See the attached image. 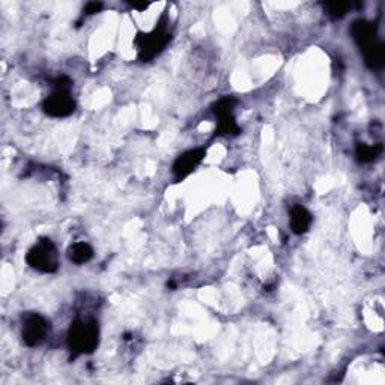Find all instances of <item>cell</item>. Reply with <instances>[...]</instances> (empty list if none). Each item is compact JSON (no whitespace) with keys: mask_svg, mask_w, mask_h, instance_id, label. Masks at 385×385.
<instances>
[{"mask_svg":"<svg viewBox=\"0 0 385 385\" xmlns=\"http://www.w3.org/2000/svg\"><path fill=\"white\" fill-rule=\"evenodd\" d=\"M100 343V327L95 319H76L68 330V347L72 357L92 354Z\"/></svg>","mask_w":385,"mask_h":385,"instance_id":"1","label":"cell"},{"mask_svg":"<svg viewBox=\"0 0 385 385\" xmlns=\"http://www.w3.org/2000/svg\"><path fill=\"white\" fill-rule=\"evenodd\" d=\"M71 80L60 76L54 80V92L48 95L42 103L44 112L52 117H67L74 113L76 101L71 95Z\"/></svg>","mask_w":385,"mask_h":385,"instance_id":"2","label":"cell"},{"mask_svg":"<svg viewBox=\"0 0 385 385\" xmlns=\"http://www.w3.org/2000/svg\"><path fill=\"white\" fill-rule=\"evenodd\" d=\"M26 262L35 271L44 274L56 272L59 268V253L50 238H41L26 255Z\"/></svg>","mask_w":385,"mask_h":385,"instance_id":"3","label":"cell"},{"mask_svg":"<svg viewBox=\"0 0 385 385\" xmlns=\"http://www.w3.org/2000/svg\"><path fill=\"white\" fill-rule=\"evenodd\" d=\"M172 35L164 26H160L154 29L151 33L140 35L136 40L137 50H139V59L142 62H151L152 59L159 56L166 45L171 42Z\"/></svg>","mask_w":385,"mask_h":385,"instance_id":"4","label":"cell"},{"mask_svg":"<svg viewBox=\"0 0 385 385\" xmlns=\"http://www.w3.org/2000/svg\"><path fill=\"white\" fill-rule=\"evenodd\" d=\"M236 105V100L232 96H224V98L217 101L212 105V112L217 116V128L215 136L227 137V136H238L241 132L239 125L236 124L234 110Z\"/></svg>","mask_w":385,"mask_h":385,"instance_id":"5","label":"cell"},{"mask_svg":"<svg viewBox=\"0 0 385 385\" xmlns=\"http://www.w3.org/2000/svg\"><path fill=\"white\" fill-rule=\"evenodd\" d=\"M48 331H50V322L38 313H28L23 318V342L33 347L44 342Z\"/></svg>","mask_w":385,"mask_h":385,"instance_id":"6","label":"cell"},{"mask_svg":"<svg viewBox=\"0 0 385 385\" xmlns=\"http://www.w3.org/2000/svg\"><path fill=\"white\" fill-rule=\"evenodd\" d=\"M205 155H207V149L196 148V149H190L178 156L172 167L173 176L178 183L196 171V168L200 166V163L203 161Z\"/></svg>","mask_w":385,"mask_h":385,"instance_id":"7","label":"cell"},{"mask_svg":"<svg viewBox=\"0 0 385 385\" xmlns=\"http://www.w3.org/2000/svg\"><path fill=\"white\" fill-rule=\"evenodd\" d=\"M351 35L361 52L367 50L375 42H378L377 26L367 20H355L351 26Z\"/></svg>","mask_w":385,"mask_h":385,"instance_id":"8","label":"cell"},{"mask_svg":"<svg viewBox=\"0 0 385 385\" xmlns=\"http://www.w3.org/2000/svg\"><path fill=\"white\" fill-rule=\"evenodd\" d=\"M311 214L301 205H295L291 209V229L295 235L306 234L311 224Z\"/></svg>","mask_w":385,"mask_h":385,"instance_id":"9","label":"cell"},{"mask_svg":"<svg viewBox=\"0 0 385 385\" xmlns=\"http://www.w3.org/2000/svg\"><path fill=\"white\" fill-rule=\"evenodd\" d=\"M382 144L377 143V144H366V143H358L355 148V156L360 163H373L377 161L381 154H382Z\"/></svg>","mask_w":385,"mask_h":385,"instance_id":"10","label":"cell"},{"mask_svg":"<svg viewBox=\"0 0 385 385\" xmlns=\"http://www.w3.org/2000/svg\"><path fill=\"white\" fill-rule=\"evenodd\" d=\"M93 258V250L88 243H74L68 248V259L77 265H83Z\"/></svg>","mask_w":385,"mask_h":385,"instance_id":"11","label":"cell"},{"mask_svg":"<svg viewBox=\"0 0 385 385\" xmlns=\"http://www.w3.org/2000/svg\"><path fill=\"white\" fill-rule=\"evenodd\" d=\"M366 65L370 69H379L384 65L385 60V50H384V44L381 41L375 42L372 47H369L367 50L363 52Z\"/></svg>","mask_w":385,"mask_h":385,"instance_id":"12","label":"cell"},{"mask_svg":"<svg viewBox=\"0 0 385 385\" xmlns=\"http://www.w3.org/2000/svg\"><path fill=\"white\" fill-rule=\"evenodd\" d=\"M323 9L327 12V16H330L333 20H337L346 16V12L351 9V5L346 2H328L323 5Z\"/></svg>","mask_w":385,"mask_h":385,"instance_id":"13","label":"cell"},{"mask_svg":"<svg viewBox=\"0 0 385 385\" xmlns=\"http://www.w3.org/2000/svg\"><path fill=\"white\" fill-rule=\"evenodd\" d=\"M103 9V4L101 2H89L84 5L83 8V12L86 16H93V14H98V12Z\"/></svg>","mask_w":385,"mask_h":385,"instance_id":"14","label":"cell"},{"mask_svg":"<svg viewBox=\"0 0 385 385\" xmlns=\"http://www.w3.org/2000/svg\"><path fill=\"white\" fill-rule=\"evenodd\" d=\"M132 9H137V11H144L149 8V4H137V2H130L128 4Z\"/></svg>","mask_w":385,"mask_h":385,"instance_id":"15","label":"cell"}]
</instances>
